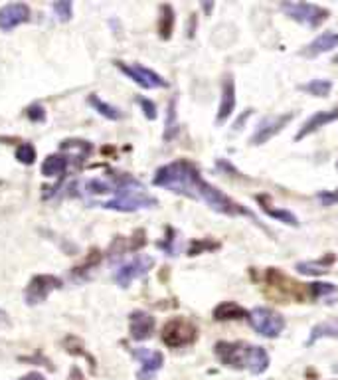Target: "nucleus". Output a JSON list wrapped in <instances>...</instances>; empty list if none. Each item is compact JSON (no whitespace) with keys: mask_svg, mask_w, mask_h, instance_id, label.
<instances>
[{"mask_svg":"<svg viewBox=\"0 0 338 380\" xmlns=\"http://www.w3.org/2000/svg\"><path fill=\"white\" fill-rule=\"evenodd\" d=\"M152 185L158 189L170 190L174 194L192 198V200H202L212 210L220 212L224 216H245L254 220V214L248 208L237 204L234 198L224 194L214 185L206 182L200 174V169L188 158H178V161H172L169 165L160 167L154 173Z\"/></svg>","mask_w":338,"mask_h":380,"instance_id":"nucleus-1","label":"nucleus"},{"mask_svg":"<svg viewBox=\"0 0 338 380\" xmlns=\"http://www.w3.org/2000/svg\"><path fill=\"white\" fill-rule=\"evenodd\" d=\"M109 178L113 182L111 198L97 202L95 206L117 210V212H136L143 208L158 206V200L149 194L145 187L131 174H111Z\"/></svg>","mask_w":338,"mask_h":380,"instance_id":"nucleus-2","label":"nucleus"},{"mask_svg":"<svg viewBox=\"0 0 338 380\" xmlns=\"http://www.w3.org/2000/svg\"><path fill=\"white\" fill-rule=\"evenodd\" d=\"M265 285H267V292H269L271 297L277 299L279 303H289V301L304 303L311 297V287L309 285L291 279V277H287L283 272H279L275 268L267 270V274H265Z\"/></svg>","mask_w":338,"mask_h":380,"instance_id":"nucleus-3","label":"nucleus"},{"mask_svg":"<svg viewBox=\"0 0 338 380\" xmlns=\"http://www.w3.org/2000/svg\"><path fill=\"white\" fill-rule=\"evenodd\" d=\"M160 339L170 348L188 346L198 339V327L186 317H172L170 321L165 323Z\"/></svg>","mask_w":338,"mask_h":380,"instance_id":"nucleus-4","label":"nucleus"},{"mask_svg":"<svg viewBox=\"0 0 338 380\" xmlns=\"http://www.w3.org/2000/svg\"><path fill=\"white\" fill-rule=\"evenodd\" d=\"M281 10L289 18H293L295 22L303 24L306 28H319L328 18L326 8H322L319 4H311V2H283Z\"/></svg>","mask_w":338,"mask_h":380,"instance_id":"nucleus-5","label":"nucleus"},{"mask_svg":"<svg viewBox=\"0 0 338 380\" xmlns=\"http://www.w3.org/2000/svg\"><path fill=\"white\" fill-rule=\"evenodd\" d=\"M252 327L265 339H275L283 333L285 329V317L281 313L269 307H255L250 311V319Z\"/></svg>","mask_w":338,"mask_h":380,"instance_id":"nucleus-6","label":"nucleus"},{"mask_svg":"<svg viewBox=\"0 0 338 380\" xmlns=\"http://www.w3.org/2000/svg\"><path fill=\"white\" fill-rule=\"evenodd\" d=\"M216 357L224 366L230 368H250V359H252V351L254 345L250 343H228V341H220L216 343Z\"/></svg>","mask_w":338,"mask_h":380,"instance_id":"nucleus-7","label":"nucleus"},{"mask_svg":"<svg viewBox=\"0 0 338 380\" xmlns=\"http://www.w3.org/2000/svg\"><path fill=\"white\" fill-rule=\"evenodd\" d=\"M62 285H64V281L60 277L50 276V274L34 276L24 289V299L28 305H40L50 297L51 292L62 289Z\"/></svg>","mask_w":338,"mask_h":380,"instance_id":"nucleus-8","label":"nucleus"},{"mask_svg":"<svg viewBox=\"0 0 338 380\" xmlns=\"http://www.w3.org/2000/svg\"><path fill=\"white\" fill-rule=\"evenodd\" d=\"M115 66H117L129 80H133L135 84L145 87V89H162V87H169V82H167L162 75H158L156 71L145 68V66H141V64H123V62H115Z\"/></svg>","mask_w":338,"mask_h":380,"instance_id":"nucleus-9","label":"nucleus"},{"mask_svg":"<svg viewBox=\"0 0 338 380\" xmlns=\"http://www.w3.org/2000/svg\"><path fill=\"white\" fill-rule=\"evenodd\" d=\"M295 119V113H281V115H275V117H267L259 123V127L255 129V133L250 139V143L257 147V145H265L267 141L279 135L289 123Z\"/></svg>","mask_w":338,"mask_h":380,"instance_id":"nucleus-10","label":"nucleus"},{"mask_svg":"<svg viewBox=\"0 0 338 380\" xmlns=\"http://www.w3.org/2000/svg\"><path fill=\"white\" fill-rule=\"evenodd\" d=\"M152 265H154V259L151 256H136V258L123 263L119 268L117 272H115V281L121 287H129L135 279L149 274V270H151Z\"/></svg>","mask_w":338,"mask_h":380,"instance_id":"nucleus-11","label":"nucleus"},{"mask_svg":"<svg viewBox=\"0 0 338 380\" xmlns=\"http://www.w3.org/2000/svg\"><path fill=\"white\" fill-rule=\"evenodd\" d=\"M133 357L141 363V370H138V380H151L165 364V357L158 351H149V348H131Z\"/></svg>","mask_w":338,"mask_h":380,"instance_id":"nucleus-12","label":"nucleus"},{"mask_svg":"<svg viewBox=\"0 0 338 380\" xmlns=\"http://www.w3.org/2000/svg\"><path fill=\"white\" fill-rule=\"evenodd\" d=\"M32 16V10L28 4L24 2H12V4H6L0 8V30L8 32V30H14L16 26L28 22Z\"/></svg>","mask_w":338,"mask_h":380,"instance_id":"nucleus-13","label":"nucleus"},{"mask_svg":"<svg viewBox=\"0 0 338 380\" xmlns=\"http://www.w3.org/2000/svg\"><path fill=\"white\" fill-rule=\"evenodd\" d=\"M234 109H236V82H234V75L228 73L221 82V97L216 123L221 125V123L228 121L234 115Z\"/></svg>","mask_w":338,"mask_h":380,"instance_id":"nucleus-14","label":"nucleus"},{"mask_svg":"<svg viewBox=\"0 0 338 380\" xmlns=\"http://www.w3.org/2000/svg\"><path fill=\"white\" fill-rule=\"evenodd\" d=\"M154 331V317L147 311H133L129 317V333L135 341H147Z\"/></svg>","mask_w":338,"mask_h":380,"instance_id":"nucleus-15","label":"nucleus"},{"mask_svg":"<svg viewBox=\"0 0 338 380\" xmlns=\"http://www.w3.org/2000/svg\"><path fill=\"white\" fill-rule=\"evenodd\" d=\"M338 119V107L335 109H328V111H317L313 117H309L306 121L303 123V127L299 129V133H297V141H301V139L309 137V135H313V133H317L321 127H326L328 123L337 121Z\"/></svg>","mask_w":338,"mask_h":380,"instance_id":"nucleus-16","label":"nucleus"},{"mask_svg":"<svg viewBox=\"0 0 338 380\" xmlns=\"http://www.w3.org/2000/svg\"><path fill=\"white\" fill-rule=\"evenodd\" d=\"M335 48H338V32H322L301 54L306 58H315V56H321L324 52H330Z\"/></svg>","mask_w":338,"mask_h":380,"instance_id":"nucleus-17","label":"nucleus"},{"mask_svg":"<svg viewBox=\"0 0 338 380\" xmlns=\"http://www.w3.org/2000/svg\"><path fill=\"white\" fill-rule=\"evenodd\" d=\"M216 321H237V319H250V311L243 309L236 301H224L214 309Z\"/></svg>","mask_w":338,"mask_h":380,"instance_id":"nucleus-18","label":"nucleus"},{"mask_svg":"<svg viewBox=\"0 0 338 380\" xmlns=\"http://www.w3.org/2000/svg\"><path fill=\"white\" fill-rule=\"evenodd\" d=\"M257 202L261 204L263 212H265L269 218H275L277 222H283V224L293 226V228H297V226H299V218H297L293 212L283 210V208H271V204H267V196H257Z\"/></svg>","mask_w":338,"mask_h":380,"instance_id":"nucleus-19","label":"nucleus"},{"mask_svg":"<svg viewBox=\"0 0 338 380\" xmlns=\"http://www.w3.org/2000/svg\"><path fill=\"white\" fill-rule=\"evenodd\" d=\"M319 339H338V321H324L311 329L306 346H313Z\"/></svg>","mask_w":338,"mask_h":380,"instance_id":"nucleus-20","label":"nucleus"},{"mask_svg":"<svg viewBox=\"0 0 338 380\" xmlns=\"http://www.w3.org/2000/svg\"><path fill=\"white\" fill-rule=\"evenodd\" d=\"M87 104L91 105L99 115H103L105 119H109V121H119V119H123V113H121V109H119V107L105 104L101 97H99V95H95V93H91V95L87 97Z\"/></svg>","mask_w":338,"mask_h":380,"instance_id":"nucleus-21","label":"nucleus"},{"mask_svg":"<svg viewBox=\"0 0 338 380\" xmlns=\"http://www.w3.org/2000/svg\"><path fill=\"white\" fill-rule=\"evenodd\" d=\"M69 165V158L66 155H50L42 165L44 176H62L66 174Z\"/></svg>","mask_w":338,"mask_h":380,"instance_id":"nucleus-22","label":"nucleus"},{"mask_svg":"<svg viewBox=\"0 0 338 380\" xmlns=\"http://www.w3.org/2000/svg\"><path fill=\"white\" fill-rule=\"evenodd\" d=\"M335 261V256H326V259L322 261H299L297 263V272H301V274H306V276H322V274H326L328 272V265Z\"/></svg>","mask_w":338,"mask_h":380,"instance_id":"nucleus-23","label":"nucleus"},{"mask_svg":"<svg viewBox=\"0 0 338 380\" xmlns=\"http://www.w3.org/2000/svg\"><path fill=\"white\" fill-rule=\"evenodd\" d=\"M269 368V355L263 346H255L252 351V359H250V372L252 375H263Z\"/></svg>","mask_w":338,"mask_h":380,"instance_id":"nucleus-24","label":"nucleus"},{"mask_svg":"<svg viewBox=\"0 0 338 380\" xmlns=\"http://www.w3.org/2000/svg\"><path fill=\"white\" fill-rule=\"evenodd\" d=\"M174 30V10L170 4L160 6V18H158V34L162 40H170Z\"/></svg>","mask_w":338,"mask_h":380,"instance_id":"nucleus-25","label":"nucleus"},{"mask_svg":"<svg viewBox=\"0 0 338 380\" xmlns=\"http://www.w3.org/2000/svg\"><path fill=\"white\" fill-rule=\"evenodd\" d=\"M299 89H301L303 93L313 95V97H326V95H330V91H333V82H330V80H311V82H306V84H301Z\"/></svg>","mask_w":338,"mask_h":380,"instance_id":"nucleus-26","label":"nucleus"},{"mask_svg":"<svg viewBox=\"0 0 338 380\" xmlns=\"http://www.w3.org/2000/svg\"><path fill=\"white\" fill-rule=\"evenodd\" d=\"M178 133V121H176V99L172 97L167 111V123H165V141H172Z\"/></svg>","mask_w":338,"mask_h":380,"instance_id":"nucleus-27","label":"nucleus"},{"mask_svg":"<svg viewBox=\"0 0 338 380\" xmlns=\"http://www.w3.org/2000/svg\"><path fill=\"white\" fill-rule=\"evenodd\" d=\"M53 12L58 20L62 22H69L73 16V2L71 0H62V2H53Z\"/></svg>","mask_w":338,"mask_h":380,"instance_id":"nucleus-28","label":"nucleus"},{"mask_svg":"<svg viewBox=\"0 0 338 380\" xmlns=\"http://www.w3.org/2000/svg\"><path fill=\"white\" fill-rule=\"evenodd\" d=\"M16 158H18V163H22V165H32V163L36 161L34 145H30V143H22V145L16 149Z\"/></svg>","mask_w":338,"mask_h":380,"instance_id":"nucleus-29","label":"nucleus"},{"mask_svg":"<svg viewBox=\"0 0 338 380\" xmlns=\"http://www.w3.org/2000/svg\"><path fill=\"white\" fill-rule=\"evenodd\" d=\"M309 287L313 299H324L328 295H337V287L333 283H311Z\"/></svg>","mask_w":338,"mask_h":380,"instance_id":"nucleus-30","label":"nucleus"},{"mask_svg":"<svg viewBox=\"0 0 338 380\" xmlns=\"http://www.w3.org/2000/svg\"><path fill=\"white\" fill-rule=\"evenodd\" d=\"M169 232V236H167V240L165 242H158V248L160 250H165V254L167 256H176V252H178V238H176V232L172 230V228H169L167 230Z\"/></svg>","mask_w":338,"mask_h":380,"instance_id":"nucleus-31","label":"nucleus"},{"mask_svg":"<svg viewBox=\"0 0 338 380\" xmlns=\"http://www.w3.org/2000/svg\"><path fill=\"white\" fill-rule=\"evenodd\" d=\"M64 345H66V348H68V353H71V355H82V357H85V359H89L91 363H93V359L87 355L84 351V345L75 339V337H68L66 341H64Z\"/></svg>","mask_w":338,"mask_h":380,"instance_id":"nucleus-32","label":"nucleus"},{"mask_svg":"<svg viewBox=\"0 0 338 380\" xmlns=\"http://www.w3.org/2000/svg\"><path fill=\"white\" fill-rule=\"evenodd\" d=\"M136 102H138V105L143 107L145 117H147L149 121H154V119H156V105L152 104L151 99H147V97H138Z\"/></svg>","mask_w":338,"mask_h":380,"instance_id":"nucleus-33","label":"nucleus"},{"mask_svg":"<svg viewBox=\"0 0 338 380\" xmlns=\"http://www.w3.org/2000/svg\"><path fill=\"white\" fill-rule=\"evenodd\" d=\"M26 115H28L30 121H44V119H46V109L38 104L30 105V107L26 109Z\"/></svg>","mask_w":338,"mask_h":380,"instance_id":"nucleus-34","label":"nucleus"},{"mask_svg":"<svg viewBox=\"0 0 338 380\" xmlns=\"http://www.w3.org/2000/svg\"><path fill=\"white\" fill-rule=\"evenodd\" d=\"M214 248H218V244H212L210 240H200V242H194L192 244V248H190V256H198V254H202L204 250H214Z\"/></svg>","mask_w":338,"mask_h":380,"instance_id":"nucleus-35","label":"nucleus"},{"mask_svg":"<svg viewBox=\"0 0 338 380\" xmlns=\"http://www.w3.org/2000/svg\"><path fill=\"white\" fill-rule=\"evenodd\" d=\"M317 198H319V202H322L324 206H330V204L338 202V189L330 190V192H321Z\"/></svg>","mask_w":338,"mask_h":380,"instance_id":"nucleus-36","label":"nucleus"},{"mask_svg":"<svg viewBox=\"0 0 338 380\" xmlns=\"http://www.w3.org/2000/svg\"><path fill=\"white\" fill-rule=\"evenodd\" d=\"M69 380H84V372L80 366H73L71 372H69Z\"/></svg>","mask_w":338,"mask_h":380,"instance_id":"nucleus-37","label":"nucleus"},{"mask_svg":"<svg viewBox=\"0 0 338 380\" xmlns=\"http://www.w3.org/2000/svg\"><path fill=\"white\" fill-rule=\"evenodd\" d=\"M20 380H46V377L40 375V372H28V375H24Z\"/></svg>","mask_w":338,"mask_h":380,"instance_id":"nucleus-38","label":"nucleus"},{"mask_svg":"<svg viewBox=\"0 0 338 380\" xmlns=\"http://www.w3.org/2000/svg\"><path fill=\"white\" fill-rule=\"evenodd\" d=\"M335 62H337V64H338V56H337V58H335Z\"/></svg>","mask_w":338,"mask_h":380,"instance_id":"nucleus-39","label":"nucleus"},{"mask_svg":"<svg viewBox=\"0 0 338 380\" xmlns=\"http://www.w3.org/2000/svg\"><path fill=\"white\" fill-rule=\"evenodd\" d=\"M337 169H338V163H337Z\"/></svg>","mask_w":338,"mask_h":380,"instance_id":"nucleus-40","label":"nucleus"}]
</instances>
